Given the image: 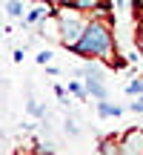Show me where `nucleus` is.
<instances>
[{
    "label": "nucleus",
    "instance_id": "obj_19",
    "mask_svg": "<svg viewBox=\"0 0 143 155\" xmlns=\"http://www.w3.org/2000/svg\"><path fill=\"white\" fill-rule=\"evenodd\" d=\"M46 3H52V6H55V9H57V6H63V3H69V0H46Z\"/></svg>",
    "mask_w": 143,
    "mask_h": 155
},
{
    "label": "nucleus",
    "instance_id": "obj_9",
    "mask_svg": "<svg viewBox=\"0 0 143 155\" xmlns=\"http://www.w3.org/2000/svg\"><path fill=\"white\" fill-rule=\"evenodd\" d=\"M6 12L11 17H23V3L20 0H6Z\"/></svg>",
    "mask_w": 143,
    "mask_h": 155
},
{
    "label": "nucleus",
    "instance_id": "obj_17",
    "mask_svg": "<svg viewBox=\"0 0 143 155\" xmlns=\"http://www.w3.org/2000/svg\"><path fill=\"white\" fill-rule=\"evenodd\" d=\"M66 132H69V135H77V132H80V129L75 127V121H72V118H66Z\"/></svg>",
    "mask_w": 143,
    "mask_h": 155
},
{
    "label": "nucleus",
    "instance_id": "obj_10",
    "mask_svg": "<svg viewBox=\"0 0 143 155\" xmlns=\"http://www.w3.org/2000/svg\"><path fill=\"white\" fill-rule=\"evenodd\" d=\"M143 92V78H132L126 83V95H140Z\"/></svg>",
    "mask_w": 143,
    "mask_h": 155
},
{
    "label": "nucleus",
    "instance_id": "obj_16",
    "mask_svg": "<svg viewBox=\"0 0 143 155\" xmlns=\"http://www.w3.org/2000/svg\"><path fill=\"white\" fill-rule=\"evenodd\" d=\"M129 109H132V112H138V115H143V98L132 101V104H129Z\"/></svg>",
    "mask_w": 143,
    "mask_h": 155
},
{
    "label": "nucleus",
    "instance_id": "obj_7",
    "mask_svg": "<svg viewBox=\"0 0 143 155\" xmlns=\"http://www.w3.org/2000/svg\"><path fill=\"white\" fill-rule=\"evenodd\" d=\"M66 92H69V95H75L77 101H89V92H86V86H83V83H77V81H69Z\"/></svg>",
    "mask_w": 143,
    "mask_h": 155
},
{
    "label": "nucleus",
    "instance_id": "obj_11",
    "mask_svg": "<svg viewBox=\"0 0 143 155\" xmlns=\"http://www.w3.org/2000/svg\"><path fill=\"white\" fill-rule=\"evenodd\" d=\"M37 63H40V66H46V63H52V52H49V49L37 52Z\"/></svg>",
    "mask_w": 143,
    "mask_h": 155
},
{
    "label": "nucleus",
    "instance_id": "obj_13",
    "mask_svg": "<svg viewBox=\"0 0 143 155\" xmlns=\"http://www.w3.org/2000/svg\"><path fill=\"white\" fill-rule=\"evenodd\" d=\"M132 12H135V17H143V0H132Z\"/></svg>",
    "mask_w": 143,
    "mask_h": 155
},
{
    "label": "nucleus",
    "instance_id": "obj_14",
    "mask_svg": "<svg viewBox=\"0 0 143 155\" xmlns=\"http://www.w3.org/2000/svg\"><path fill=\"white\" fill-rule=\"evenodd\" d=\"M55 95L60 98V104H69V98H66V89H63L60 83H55Z\"/></svg>",
    "mask_w": 143,
    "mask_h": 155
},
{
    "label": "nucleus",
    "instance_id": "obj_5",
    "mask_svg": "<svg viewBox=\"0 0 143 155\" xmlns=\"http://www.w3.org/2000/svg\"><path fill=\"white\" fill-rule=\"evenodd\" d=\"M97 115L100 118H120L123 115V106L120 104H112L109 98H103V101H97Z\"/></svg>",
    "mask_w": 143,
    "mask_h": 155
},
{
    "label": "nucleus",
    "instance_id": "obj_8",
    "mask_svg": "<svg viewBox=\"0 0 143 155\" xmlns=\"http://www.w3.org/2000/svg\"><path fill=\"white\" fill-rule=\"evenodd\" d=\"M26 109H29V115H34V118H43V115H46V106L37 104L34 98H29V106H26Z\"/></svg>",
    "mask_w": 143,
    "mask_h": 155
},
{
    "label": "nucleus",
    "instance_id": "obj_15",
    "mask_svg": "<svg viewBox=\"0 0 143 155\" xmlns=\"http://www.w3.org/2000/svg\"><path fill=\"white\" fill-rule=\"evenodd\" d=\"M135 40H138V49L143 52V17L138 20V38H135Z\"/></svg>",
    "mask_w": 143,
    "mask_h": 155
},
{
    "label": "nucleus",
    "instance_id": "obj_4",
    "mask_svg": "<svg viewBox=\"0 0 143 155\" xmlns=\"http://www.w3.org/2000/svg\"><path fill=\"white\" fill-rule=\"evenodd\" d=\"M37 29H40V38H49V40L55 38V40H57V15H55V12L46 15L43 20L37 23Z\"/></svg>",
    "mask_w": 143,
    "mask_h": 155
},
{
    "label": "nucleus",
    "instance_id": "obj_12",
    "mask_svg": "<svg viewBox=\"0 0 143 155\" xmlns=\"http://www.w3.org/2000/svg\"><path fill=\"white\" fill-rule=\"evenodd\" d=\"M34 152H40V155H46V152H55V144H49V141H46V144H37V147H34Z\"/></svg>",
    "mask_w": 143,
    "mask_h": 155
},
{
    "label": "nucleus",
    "instance_id": "obj_18",
    "mask_svg": "<svg viewBox=\"0 0 143 155\" xmlns=\"http://www.w3.org/2000/svg\"><path fill=\"white\" fill-rule=\"evenodd\" d=\"M46 72H49V78H57V75H60V66H52V63H46Z\"/></svg>",
    "mask_w": 143,
    "mask_h": 155
},
{
    "label": "nucleus",
    "instance_id": "obj_20",
    "mask_svg": "<svg viewBox=\"0 0 143 155\" xmlns=\"http://www.w3.org/2000/svg\"><path fill=\"white\" fill-rule=\"evenodd\" d=\"M0 38H3V29H0Z\"/></svg>",
    "mask_w": 143,
    "mask_h": 155
},
{
    "label": "nucleus",
    "instance_id": "obj_2",
    "mask_svg": "<svg viewBox=\"0 0 143 155\" xmlns=\"http://www.w3.org/2000/svg\"><path fill=\"white\" fill-rule=\"evenodd\" d=\"M57 15V43L63 46V49H75V43L83 38V32H86V23H89V15H83L80 9H75L72 3H63L55 9Z\"/></svg>",
    "mask_w": 143,
    "mask_h": 155
},
{
    "label": "nucleus",
    "instance_id": "obj_6",
    "mask_svg": "<svg viewBox=\"0 0 143 155\" xmlns=\"http://www.w3.org/2000/svg\"><path fill=\"white\" fill-rule=\"evenodd\" d=\"M97 152L100 155H120V135H109L97 144Z\"/></svg>",
    "mask_w": 143,
    "mask_h": 155
},
{
    "label": "nucleus",
    "instance_id": "obj_1",
    "mask_svg": "<svg viewBox=\"0 0 143 155\" xmlns=\"http://www.w3.org/2000/svg\"><path fill=\"white\" fill-rule=\"evenodd\" d=\"M72 52H75L77 58H83V61L97 58V61H103L109 69H126V63H129V58L117 55L115 32H112V17H89L86 32H83V38L75 43Z\"/></svg>",
    "mask_w": 143,
    "mask_h": 155
},
{
    "label": "nucleus",
    "instance_id": "obj_3",
    "mask_svg": "<svg viewBox=\"0 0 143 155\" xmlns=\"http://www.w3.org/2000/svg\"><path fill=\"white\" fill-rule=\"evenodd\" d=\"M120 155H143V129L129 127L120 135Z\"/></svg>",
    "mask_w": 143,
    "mask_h": 155
}]
</instances>
